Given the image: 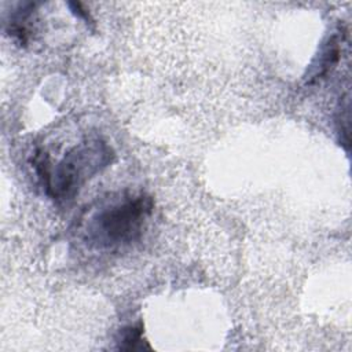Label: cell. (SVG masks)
I'll list each match as a JSON object with an SVG mask.
<instances>
[{
    "mask_svg": "<svg viewBox=\"0 0 352 352\" xmlns=\"http://www.w3.org/2000/svg\"><path fill=\"white\" fill-rule=\"evenodd\" d=\"M113 150L100 139H89L65 154V157L51 169L45 153H36L33 166L45 188L54 199L73 198L81 186L99 173L113 161Z\"/></svg>",
    "mask_w": 352,
    "mask_h": 352,
    "instance_id": "cell-1",
    "label": "cell"
},
{
    "mask_svg": "<svg viewBox=\"0 0 352 352\" xmlns=\"http://www.w3.org/2000/svg\"><path fill=\"white\" fill-rule=\"evenodd\" d=\"M153 212V199L146 194H131L100 208L87 223V243L96 249H118L142 235Z\"/></svg>",
    "mask_w": 352,
    "mask_h": 352,
    "instance_id": "cell-2",
    "label": "cell"
},
{
    "mask_svg": "<svg viewBox=\"0 0 352 352\" xmlns=\"http://www.w3.org/2000/svg\"><path fill=\"white\" fill-rule=\"evenodd\" d=\"M341 41H340V37L337 34H334L329 40V43L326 44V47L322 51V55H320V58L316 63V69L312 73L311 80H316V78L323 77L324 74H327L337 65L338 58H340V44H341Z\"/></svg>",
    "mask_w": 352,
    "mask_h": 352,
    "instance_id": "cell-3",
    "label": "cell"
},
{
    "mask_svg": "<svg viewBox=\"0 0 352 352\" xmlns=\"http://www.w3.org/2000/svg\"><path fill=\"white\" fill-rule=\"evenodd\" d=\"M142 334H143L142 324L129 326V327L122 329L121 330V340H120L118 349H125V351L142 349L143 348Z\"/></svg>",
    "mask_w": 352,
    "mask_h": 352,
    "instance_id": "cell-4",
    "label": "cell"
}]
</instances>
